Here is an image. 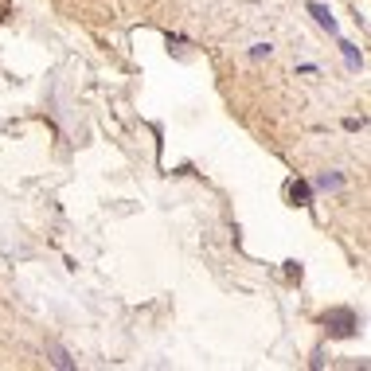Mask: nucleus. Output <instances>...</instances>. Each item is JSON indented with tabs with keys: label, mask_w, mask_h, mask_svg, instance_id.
Wrapping results in <instances>:
<instances>
[{
	"label": "nucleus",
	"mask_w": 371,
	"mask_h": 371,
	"mask_svg": "<svg viewBox=\"0 0 371 371\" xmlns=\"http://www.w3.org/2000/svg\"><path fill=\"white\" fill-rule=\"evenodd\" d=\"M47 356H51V368H59V371H74V359L67 356V348H59L55 340L47 344Z\"/></svg>",
	"instance_id": "f257e3e1"
},
{
	"label": "nucleus",
	"mask_w": 371,
	"mask_h": 371,
	"mask_svg": "<svg viewBox=\"0 0 371 371\" xmlns=\"http://www.w3.org/2000/svg\"><path fill=\"white\" fill-rule=\"evenodd\" d=\"M324 321L340 324V328H332L336 336H352V332H356V317H352V312H344V309H340V312H332V317H324Z\"/></svg>",
	"instance_id": "f03ea898"
},
{
	"label": "nucleus",
	"mask_w": 371,
	"mask_h": 371,
	"mask_svg": "<svg viewBox=\"0 0 371 371\" xmlns=\"http://www.w3.org/2000/svg\"><path fill=\"white\" fill-rule=\"evenodd\" d=\"M309 12L317 16V24H321V28H328V32H336V20H332V12H328L324 4H317V0H312V4H309Z\"/></svg>",
	"instance_id": "7ed1b4c3"
},
{
	"label": "nucleus",
	"mask_w": 371,
	"mask_h": 371,
	"mask_svg": "<svg viewBox=\"0 0 371 371\" xmlns=\"http://www.w3.org/2000/svg\"><path fill=\"white\" fill-rule=\"evenodd\" d=\"M340 184H344V180H340V176H321V180H317V188H321V192H328V188H332V192H336Z\"/></svg>",
	"instance_id": "20e7f679"
},
{
	"label": "nucleus",
	"mask_w": 371,
	"mask_h": 371,
	"mask_svg": "<svg viewBox=\"0 0 371 371\" xmlns=\"http://www.w3.org/2000/svg\"><path fill=\"white\" fill-rule=\"evenodd\" d=\"M340 47H344V59H348V67H363V59L356 55V47H352V43H340Z\"/></svg>",
	"instance_id": "39448f33"
},
{
	"label": "nucleus",
	"mask_w": 371,
	"mask_h": 371,
	"mask_svg": "<svg viewBox=\"0 0 371 371\" xmlns=\"http://www.w3.org/2000/svg\"><path fill=\"white\" fill-rule=\"evenodd\" d=\"M270 51H274V47H270V43H254V47H251V59H266Z\"/></svg>",
	"instance_id": "423d86ee"
}]
</instances>
